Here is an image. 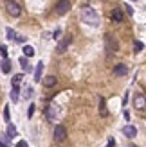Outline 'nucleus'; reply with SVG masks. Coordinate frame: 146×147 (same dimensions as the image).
Masks as SVG:
<instances>
[{
    "label": "nucleus",
    "instance_id": "nucleus-34",
    "mask_svg": "<svg viewBox=\"0 0 146 147\" xmlns=\"http://www.w3.org/2000/svg\"><path fill=\"white\" fill-rule=\"evenodd\" d=\"M0 147H7V145H4V144H0Z\"/></svg>",
    "mask_w": 146,
    "mask_h": 147
},
{
    "label": "nucleus",
    "instance_id": "nucleus-13",
    "mask_svg": "<svg viewBox=\"0 0 146 147\" xmlns=\"http://www.w3.org/2000/svg\"><path fill=\"white\" fill-rule=\"evenodd\" d=\"M42 83L45 88H53L56 84V77L54 76H47V77H42Z\"/></svg>",
    "mask_w": 146,
    "mask_h": 147
},
{
    "label": "nucleus",
    "instance_id": "nucleus-26",
    "mask_svg": "<svg viewBox=\"0 0 146 147\" xmlns=\"http://www.w3.org/2000/svg\"><path fill=\"white\" fill-rule=\"evenodd\" d=\"M33 115H34V104L29 106V111H27V117H29V119H33Z\"/></svg>",
    "mask_w": 146,
    "mask_h": 147
},
{
    "label": "nucleus",
    "instance_id": "nucleus-21",
    "mask_svg": "<svg viewBox=\"0 0 146 147\" xmlns=\"http://www.w3.org/2000/svg\"><path fill=\"white\" fill-rule=\"evenodd\" d=\"M22 79H24V74H16V76L13 77V86H20Z\"/></svg>",
    "mask_w": 146,
    "mask_h": 147
},
{
    "label": "nucleus",
    "instance_id": "nucleus-7",
    "mask_svg": "<svg viewBox=\"0 0 146 147\" xmlns=\"http://www.w3.org/2000/svg\"><path fill=\"white\" fill-rule=\"evenodd\" d=\"M128 74V67L125 63H117L114 67V76H117V77H123V76H126Z\"/></svg>",
    "mask_w": 146,
    "mask_h": 147
},
{
    "label": "nucleus",
    "instance_id": "nucleus-2",
    "mask_svg": "<svg viewBox=\"0 0 146 147\" xmlns=\"http://www.w3.org/2000/svg\"><path fill=\"white\" fill-rule=\"evenodd\" d=\"M5 11H7L9 16L18 18L20 14H22V7H20L18 2H14V0H7V2H5Z\"/></svg>",
    "mask_w": 146,
    "mask_h": 147
},
{
    "label": "nucleus",
    "instance_id": "nucleus-6",
    "mask_svg": "<svg viewBox=\"0 0 146 147\" xmlns=\"http://www.w3.org/2000/svg\"><path fill=\"white\" fill-rule=\"evenodd\" d=\"M65 138H67V129H65V126H61V124H58V126L54 127V142H63Z\"/></svg>",
    "mask_w": 146,
    "mask_h": 147
},
{
    "label": "nucleus",
    "instance_id": "nucleus-25",
    "mask_svg": "<svg viewBox=\"0 0 146 147\" xmlns=\"http://www.w3.org/2000/svg\"><path fill=\"white\" fill-rule=\"evenodd\" d=\"M0 54L4 56V59H7V47H5V45H2V47H0Z\"/></svg>",
    "mask_w": 146,
    "mask_h": 147
},
{
    "label": "nucleus",
    "instance_id": "nucleus-3",
    "mask_svg": "<svg viewBox=\"0 0 146 147\" xmlns=\"http://www.w3.org/2000/svg\"><path fill=\"white\" fill-rule=\"evenodd\" d=\"M105 45H106L108 50H112V52H117L119 50V41L115 38V34H112V32H108L105 36Z\"/></svg>",
    "mask_w": 146,
    "mask_h": 147
},
{
    "label": "nucleus",
    "instance_id": "nucleus-8",
    "mask_svg": "<svg viewBox=\"0 0 146 147\" xmlns=\"http://www.w3.org/2000/svg\"><path fill=\"white\" fill-rule=\"evenodd\" d=\"M123 135L132 140V138H135V136H137V127H135V126H130V124H128V126L123 127Z\"/></svg>",
    "mask_w": 146,
    "mask_h": 147
},
{
    "label": "nucleus",
    "instance_id": "nucleus-29",
    "mask_svg": "<svg viewBox=\"0 0 146 147\" xmlns=\"http://www.w3.org/2000/svg\"><path fill=\"white\" fill-rule=\"evenodd\" d=\"M115 145V140H114V138H110V140H108V147H114Z\"/></svg>",
    "mask_w": 146,
    "mask_h": 147
},
{
    "label": "nucleus",
    "instance_id": "nucleus-18",
    "mask_svg": "<svg viewBox=\"0 0 146 147\" xmlns=\"http://www.w3.org/2000/svg\"><path fill=\"white\" fill-rule=\"evenodd\" d=\"M20 67L24 68V72H29V70H31V65H29L27 57H20Z\"/></svg>",
    "mask_w": 146,
    "mask_h": 147
},
{
    "label": "nucleus",
    "instance_id": "nucleus-4",
    "mask_svg": "<svg viewBox=\"0 0 146 147\" xmlns=\"http://www.w3.org/2000/svg\"><path fill=\"white\" fill-rule=\"evenodd\" d=\"M69 11H70V2H69V0H60V2L54 5V13L60 14V16L67 14Z\"/></svg>",
    "mask_w": 146,
    "mask_h": 147
},
{
    "label": "nucleus",
    "instance_id": "nucleus-20",
    "mask_svg": "<svg viewBox=\"0 0 146 147\" xmlns=\"http://www.w3.org/2000/svg\"><path fill=\"white\" fill-rule=\"evenodd\" d=\"M2 72L4 74H9L11 72V61L9 59H4L2 61Z\"/></svg>",
    "mask_w": 146,
    "mask_h": 147
},
{
    "label": "nucleus",
    "instance_id": "nucleus-17",
    "mask_svg": "<svg viewBox=\"0 0 146 147\" xmlns=\"http://www.w3.org/2000/svg\"><path fill=\"white\" fill-rule=\"evenodd\" d=\"M5 36H7V40H11V41H16V32H14L11 27H7V29H5Z\"/></svg>",
    "mask_w": 146,
    "mask_h": 147
},
{
    "label": "nucleus",
    "instance_id": "nucleus-30",
    "mask_svg": "<svg viewBox=\"0 0 146 147\" xmlns=\"http://www.w3.org/2000/svg\"><path fill=\"white\" fill-rule=\"evenodd\" d=\"M60 34H61V31H60V29H56V32L53 36H54V38H60Z\"/></svg>",
    "mask_w": 146,
    "mask_h": 147
},
{
    "label": "nucleus",
    "instance_id": "nucleus-24",
    "mask_svg": "<svg viewBox=\"0 0 146 147\" xmlns=\"http://www.w3.org/2000/svg\"><path fill=\"white\" fill-rule=\"evenodd\" d=\"M4 119H5L7 124H9V120H11V113H9V108H7V106L4 108Z\"/></svg>",
    "mask_w": 146,
    "mask_h": 147
},
{
    "label": "nucleus",
    "instance_id": "nucleus-28",
    "mask_svg": "<svg viewBox=\"0 0 146 147\" xmlns=\"http://www.w3.org/2000/svg\"><path fill=\"white\" fill-rule=\"evenodd\" d=\"M16 41H18V43H24L25 38H24V36H16Z\"/></svg>",
    "mask_w": 146,
    "mask_h": 147
},
{
    "label": "nucleus",
    "instance_id": "nucleus-31",
    "mask_svg": "<svg viewBox=\"0 0 146 147\" xmlns=\"http://www.w3.org/2000/svg\"><path fill=\"white\" fill-rule=\"evenodd\" d=\"M126 13H128V14H134V9H132L130 5H126Z\"/></svg>",
    "mask_w": 146,
    "mask_h": 147
},
{
    "label": "nucleus",
    "instance_id": "nucleus-27",
    "mask_svg": "<svg viewBox=\"0 0 146 147\" xmlns=\"http://www.w3.org/2000/svg\"><path fill=\"white\" fill-rule=\"evenodd\" d=\"M16 147H29V145H27V142H24V140H20V142L16 144Z\"/></svg>",
    "mask_w": 146,
    "mask_h": 147
},
{
    "label": "nucleus",
    "instance_id": "nucleus-19",
    "mask_svg": "<svg viewBox=\"0 0 146 147\" xmlns=\"http://www.w3.org/2000/svg\"><path fill=\"white\" fill-rule=\"evenodd\" d=\"M24 56H25V57H33V56H34V49H33L31 45H25V47H24Z\"/></svg>",
    "mask_w": 146,
    "mask_h": 147
},
{
    "label": "nucleus",
    "instance_id": "nucleus-16",
    "mask_svg": "<svg viewBox=\"0 0 146 147\" xmlns=\"http://www.w3.org/2000/svg\"><path fill=\"white\" fill-rule=\"evenodd\" d=\"M18 97H20V88L18 86H13V90H11V100L13 102H18Z\"/></svg>",
    "mask_w": 146,
    "mask_h": 147
},
{
    "label": "nucleus",
    "instance_id": "nucleus-10",
    "mask_svg": "<svg viewBox=\"0 0 146 147\" xmlns=\"http://www.w3.org/2000/svg\"><path fill=\"white\" fill-rule=\"evenodd\" d=\"M110 18L115 22V24H119V22L125 20V14H123V11H121V9H114V11L110 13Z\"/></svg>",
    "mask_w": 146,
    "mask_h": 147
},
{
    "label": "nucleus",
    "instance_id": "nucleus-11",
    "mask_svg": "<svg viewBox=\"0 0 146 147\" xmlns=\"http://www.w3.org/2000/svg\"><path fill=\"white\" fill-rule=\"evenodd\" d=\"M99 115L103 117V119H106L108 117V109H106V100L103 97H99Z\"/></svg>",
    "mask_w": 146,
    "mask_h": 147
},
{
    "label": "nucleus",
    "instance_id": "nucleus-1",
    "mask_svg": "<svg viewBox=\"0 0 146 147\" xmlns=\"http://www.w3.org/2000/svg\"><path fill=\"white\" fill-rule=\"evenodd\" d=\"M79 20H81L83 24H87V25H99V14L89 5L81 7V11H79Z\"/></svg>",
    "mask_w": 146,
    "mask_h": 147
},
{
    "label": "nucleus",
    "instance_id": "nucleus-15",
    "mask_svg": "<svg viewBox=\"0 0 146 147\" xmlns=\"http://www.w3.org/2000/svg\"><path fill=\"white\" fill-rule=\"evenodd\" d=\"M5 136H7V140H11V138L16 136V129H14V126H13L11 122L7 124V133H5Z\"/></svg>",
    "mask_w": 146,
    "mask_h": 147
},
{
    "label": "nucleus",
    "instance_id": "nucleus-32",
    "mask_svg": "<svg viewBox=\"0 0 146 147\" xmlns=\"http://www.w3.org/2000/svg\"><path fill=\"white\" fill-rule=\"evenodd\" d=\"M126 100H128V93H125V99H123V106H126Z\"/></svg>",
    "mask_w": 146,
    "mask_h": 147
},
{
    "label": "nucleus",
    "instance_id": "nucleus-5",
    "mask_svg": "<svg viewBox=\"0 0 146 147\" xmlns=\"http://www.w3.org/2000/svg\"><path fill=\"white\" fill-rule=\"evenodd\" d=\"M134 106L137 111H144L146 109V95L144 93H137L134 97Z\"/></svg>",
    "mask_w": 146,
    "mask_h": 147
},
{
    "label": "nucleus",
    "instance_id": "nucleus-33",
    "mask_svg": "<svg viewBox=\"0 0 146 147\" xmlns=\"http://www.w3.org/2000/svg\"><path fill=\"white\" fill-rule=\"evenodd\" d=\"M123 115H125V119H126V120H128V119H130V113H128V111H126V109H125V111H123Z\"/></svg>",
    "mask_w": 146,
    "mask_h": 147
},
{
    "label": "nucleus",
    "instance_id": "nucleus-9",
    "mask_svg": "<svg viewBox=\"0 0 146 147\" xmlns=\"http://www.w3.org/2000/svg\"><path fill=\"white\" fill-rule=\"evenodd\" d=\"M47 119H49L50 122L58 119V106H56V104H50V106L47 108Z\"/></svg>",
    "mask_w": 146,
    "mask_h": 147
},
{
    "label": "nucleus",
    "instance_id": "nucleus-14",
    "mask_svg": "<svg viewBox=\"0 0 146 147\" xmlns=\"http://www.w3.org/2000/svg\"><path fill=\"white\" fill-rule=\"evenodd\" d=\"M42 74H43V63L40 61L38 65H36V68H34V81H36V83L42 81Z\"/></svg>",
    "mask_w": 146,
    "mask_h": 147
},
{
    "label": "nucleus",
    "instance_id": "nucleus-22",
    "mask_svg": "<svg viewBox=\"0 0 146 147\" xmlns=\"http://www.w3.org/2000/svg\"><path fill=\"white\" fill-rule=\"evenodd\" d=\"M143 49H144V43H143V41H135V43H134V52H135V54H139Z\"/></svg>",
    "mask_w": 146,
    "mask_h": 147
},
{
    "label": "nucleus",
    "instance_id": "nucleus-12",
    "mask_svg": "<svg viewBox=\"0 0 146 147\" xmlns=\"http://www.w3.org/2000/svg\"><path fill=\"white\" fill-rule=\"evenodd\" d=\"M69 43H70V36H65V38L58 43V52H65V50H67V47H69Z\"/></svg>",
    "mask_w": 146,
    "mask_h": 147
},
{
    "label": "nucleus",
    "instance_id": "nucleus-23",
    "mask_svg": "<svg viewBox=\"0 0 146 147\" xmlns=\"http://www.w3.org/2000/svg\"><path fill=\"white\" fill-rule=\"evenodd\" d=\"M31 95H33V88L27 86L25 90H24V99H31Z\"/></svg>",
    "mask_w": 146,
    "mask_h": 147
}]
</instances>
